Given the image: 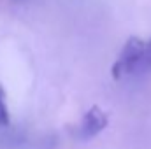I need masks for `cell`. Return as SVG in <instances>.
Returning <instances> with one entry per match:
<instances>
[{"mask_svg":"<svg viewBox=\"0 0 151 149\" xmlns=\"http://www.w3.org/2000/svg\"><path fill=\"white\" fill-rule=\"evenodd\" d=\"M9 123H11V114L7 107V95L0 84V126H9Z\"/></svg>","mask_w":151,"mask_h":149,"instance_id":"cell-3","label":"cell"},{"mask_svg":"<svg viewBox=\"0 0 151 149\" xmlns=\"http://www.w3.org/2000/svg\"><path fill=\"white\" fill-rule=\"evenodd\" d=\"M107 123H109L107 114L99 105L90 107L86 111V114L83 116V121H81V128H79L81 130V137L83 139H91V137L99 135L100 132H104Z\"/></svg>","mask_w":151,"mask_h":149,"instance_id":"cell-2","label":"cell"},{"mask_svg":"<svg viewBox=\"0 0 151 149\" xmlns=\"http://www.w3.org/2000/svg\"><path fill=\"white\" fill-rule=\"evenodd\" d=\"M144 46H146V40L141 37L132 35V37L127 39L125 46L121 47L116 62L111 67V75L114 79H121L123 75L139 72V65H141V60H142Z\"/></svg>","mask_w":151,"mask_h":149,"instance_id":"cell-1","label":"cell"},{"mask_svg":"<svg viewBox=\"0 0 151 149\" xmlns=\"http://www.w3.org/2000/svg\"><path fill=\"white\" fill-rule=\"evenodd\" d=\"M139 70H142V72L151 70V39L146 40V46H144V53H142V60H141Z\"/></svg>","mask_w":151,"mask_h":149,"instance_id":"cell-4","label":"cell"}]
</instances>
